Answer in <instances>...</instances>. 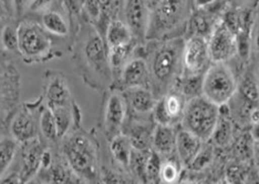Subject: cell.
<instances>
[{"label": "cell", "instance_id": "6da1fadb", "mask_svg": "<svg viewBox=\"0 0 259 184\" xmlns=\"http://www.w3.org/2000/svg\"><path fill=\"white\" fill-rule=\"evenodd\" d=\"M76 74L91 90L104 94L113 85L109 50L104 38L91 23L82 21L69 46Z\"/></svg>", "mask_w": 259, "mask_h": 184}, {"label": "cell", "instance_id": "7a4b0ae2", "mask_svg": "<svg viewBox=\"0 0 259 184\" xmlns=\"http://www.w3.org/2000/svg\"><path fill=\"white\" fill-rule=\"evenodd\" d=\"M185 38L169 41H148L141 44L150 72V90L160 99L175 87L183 75Z\"/></svg>", "mask_w": 259, "mask_h": 184}, {"label": "cell", "instance_id": "3957f363", "mask_svg": "<svg viewBox=\"0 0 259 184\" xmlns=\"http://www.w3.org/2000/svg\"><path fill=\"white\" fill-rule=\"evenodd\" d=\"M58 149L76 176L85 184L101 182L100 144L94 129L76 127L59 141Z\"/></svg>", "mask_w": 259, "mask_h": 184}, {"label": "cell", "instance_id": "277c9868", "mask_svg": "<svg viewBox=\"0 0 259 184\" xmlns=\"http://www.w3.org/2000/svg\"><path fill=\"white\" fill-rule=\"evenodd\" d=\"M42 82L44 103L55 116L61 140L70 130L81 127V108L72 96L68 77L61 71L47 70Z\"/></svg>", "mask_w": 259, "mask_h": 184}, {"label": "cell", "instance_id": "5b68a950", "mask_svg": "<svg viewBox=\"0 0 259 184\" xmlns=\"http://www.w3.org/2000/svg\"><path fill=\"white\" fill-rule=\"evenodd\" d=\"M150 7L151 16L146 42L185 38L188 21L194 10L193 2H150Z\"/></svg>", "mask_w": 259, "mask_h": 184}, {"label": "cell", "instance_id": "8992f818", "mask_svg": "<svg viewBox=\"0 0 259 184\" xmlns=\"http://www.w3.org/2000/svg\"><path fill=\"white\" fill-rule=\"evenodd\" d=\"M18 53L26 64L48 62L62 52L54 49L52 35L34 17H25L18 23Z\"/></svg>", "mask_w": 259, "mask_h": 184}, {"label": "cell", "instance_id": "52a82bcc", "mask_svg": "<svg viewBox=\"0 0 259 184\" xmlns=\"http://www.w3.org/2000/svg\"><path fill=\"white\" fill-rule=\"evenodd\" d=\"M8 55L0 53V138L9 135V124L21 96L20 73Z\"/></svg>", "mask_w": 259, "mask_h": 184}, {"label": "cell", "instance_id": "ba28073f", "mask_svg": "<svg viewBox=\"0 0 259 184\" xmlns=\"http://www.w3.org/2000/svg\"><path fill=\"white\" fill-rule=\"evenodd\" d=\"M220 112V106L209 102L204 96L192 98L185 106L180 126L203 142L208 141L219 122Z\"/></svg>", "mask_w": 259, "mask_h": 184}, {"label": "cell", "instance_id": "9c48e42d", "mask_svg": "<svg viewBox=\"0 0 259 184\" xmlns=\"http://www.w3.org/2000/svg\"><path fill=\"white\" fill-rule=\"evenodd\" d=\"M238 76L228 63H211L203 76L202 95L220 106L227 105L237 92Z\"/></svg>", "mask_w": 259, "mask_h": 184}, {"label": "cell", "instance_id": "30bf717a", "mask_svg": "<svg viewBox=\"0 0 259 184\" xmlns=\"http://www.w3.org/2000/svg\"><path fill=\"white\" fill-rule=\"evenodd\" d=\"M44 104L42 95L20 104L9 124V135L20 145L40 137L39 114Z\"/></svg>", "mask_w": 259, "mask_h": 184}, {"label": "cell", "instance_id": "8fae6325", "mask_svg": "<svg viewBox=\"0 0 259 184\" xmlns=\"http://www.w3.org/2000/svg\"><path fill=\"white\" fill-rule=\"evenodd\" d=\"M102 95L99 129L105 139L111 141L122 134L126 119V104L122 93L116 90H110Z\"/></svg>", "mask_w": 259, "mask_h": 184}, {"label": "cell", "instance_id": "7c38bea8", "mask_svg": "<svg viewBox=\"0 0 259 184\" xmlns=\"http://www.w3.org/2000/svg\"><path fill=\"white\" fill-rule=\"evenodd\" d=\"M137 87H145L150 90L149 67L141 51V44L137 46L134 56L123 68L120 75L113 82L111 90L124 92Z\"/></svg>", "mask_w": 259, "mask_h": 184}, {"label": "cell", "instance_id": "4fadbf2b", "mask_svg": "<svg viewBox=\"0 0 259 184\" xmlns=\"http://www.w3.org/2000/svg\"><path fill=\"white\" fill-rule=\"evenodd\" d=\"M187 99L178 87L170 90L165 96L157 99L153 110V119L156 125L178 127L184 115Z\"/></svg>", "mask_w": 259, "mask_h": 184}, {"label": "cell", "instance_id": "5bb4252c", "mask_svg": "<svg viewBox=\"0 0 259 184\" xmlns=\"http://www.w3.org/2000/svg\"><path fill=\"white\" fill-rule=\"evenodd\" d=\"M150 16V2H141V0L123 2L121 19L125 22L133 35V39L139 44H144L146 42Z\"/></svg>", "mask_w": 259, "mask_h": 184}, {"label": "cell", "instance_id": "9a60e30c", "mask_svg": "<svg viewBox=\"0 0 259 184\" xmlns=\"http://www.w3.org/2000/svg\"><path fill=\"white\" fill-rule=\"evenodd\" d=\"M182 61H183V75L182 76L204 75L211 64L207 40L197 37L185 39Z\"/></svg>", "mask_w": 259, "mask_h": 184}, {"label": "cell", "instance_id": "2e32d148", "mask_svg": "<svg viewBox=\"0 0 259 184\" xmlns=\"http://www.w3.org/2000/svg\"><path fill=\"white\" fill-rule=\"evenodd\" d=\"M211 63H229L237 56V42L235 35L223 20L207 40Z\"/></svg>", "mask_w": 259, "mask_h": 184}, {"label": "cell", "instance_id": "e0dca14e", "mask_svg": "<svg viewBox=\"0 0 259 184\" xmlns=\"http://www.w3.org/2000/svg\"><path fill=\"white\" fill-rule=\"evenodd\" d=\"M48 148L40 137L20 145V168L19 174L23 184L36 179L42 165L45 150Z\"/></svg>", "mask_w": 259, "mask_h": 184}, {"label": "cell", "instance_id": "ac0fdd59", "mask_svg": "<svg viewBox=\"0 0 259 184\" xmlns=\"http://www.w3.org/2000/svg\"><path fill=\"white\" fill-rule=\"evenodd\" d=\"M156 124L153 118H134L126 116L122 134L131 142L134 150H149Z\"/></svg>", "mask_w": 259, "mask_h": 184}, {"label": "cell", "instance_id": "d6986e66", "mask_svg": "<svg viewBox=\"0 0 259 184\" xmlns=\"http://www.w3.org/2000/svg\"><path fill=\"white\" fill-rule=\"evenodd\" d=\"M126 104V116L134 118H153L157 99L151 90L137 87L121 92Z\"/></svg>", "mask_w": 259, "mask_h": 184}, {"label": "cell", "instance_id": "ffe728a7", "mask_svg": "<svg viewBox=\"0 0 259 184\" xmlns=\"http://www.w3.org/2000/svg\"><path fill=\"white\" fill-rule=\"evenodd\" d=\"M39 21L45 30L51 35L59 38L71 35V27L62 2H51L48 8L39 16Z\"/></svg>", "mask_w": 259, "mask_h": 184}, {"label": "cell", "instance_id": "44dd1931", "mask_svg": "<svg viewBox=\"0 0 259 184\" xmlns=\"http://www.w3.org/2000/svg\"><path fill=\"white\" fill-rule=\"evenodd\" d=\"M203 149V141L180 128L176 137V157L182 165H191Z\"/></svg>", "mask_w": 259, "mask_h": 184}, {"label": "cell", "instance_id": "7402d4cb", "mask_svg": "<svg viewBox=\"0 0 259 184\" xmlns=\"http://www.w3.org/2000/svg\"><path fill=\"white\" fill-rule=\"evenodd\" d=\"M178 127L156 125L152 136L151 149L157 152L162 158L172 157L175 153Z\"/></svg>", "mask_w": 259, "mask_h": 184}, {"label": "cell", "instance_id": "603a6c76", "mask_svg": "<svg viewBox=\"0 0 259 184\" xmlns=\"http://www.w3.org/2000/svg\"><path fill=\"white\" fill-rule=\"evenodd\" d=\"M104 41L109 50L113 49V47L130 44L135 40L133 39V35L125 25V22L121 18H116V19L112 20L109 23L104 33Z\"/></svg>", "mask_w": 259, "mask_h": 184}, {"label": "cell", "instance_id": "cb8c5ba5", "mask_svg": "<svg viewBox=\"0 0 259 184\" xmlns=\"http://www.w3.org/2000/svg\"><path fill=\"white\" fill-rule=\"evenodd\" d=\"M39 134L41 140L48 147H54L60 141L55 116L45 103L41 106L39 114Z\"/></svg>", "mask_w": 259, "mask_h": 184}, {"label": "cell", "instance_id": "d4e9b609", "mask_svg": "<svg viewBox=\"0 0 259 184\" xmlns=\"http://www.w3.org/2000/svg\"><path fill=\"white\" fill-rule=\"evenodd\" d=\"M139 43L133 41L130 44L113 47L109 49V63L111 67L112 74H113V82L117 79V76L122 72L123 68L128 63V61L134 56L135 50Z\"/></svg>", "mask_w": 259, "mask_h": 184}, {"label": "cell", "instance_id": "484cf974", "mask_svg": "<svg viewBox=\"0 0 259 184\" xmlns=\"http://www.w3.org/2000/svg\"><path fill=\"white\" fill-rule=\"evenodd\" d=\"M109 149L113 161H115L120 168L127 171L133 148L126 136L121 134L109 141Z\"/></svg>", "mask_w": 259, "mask_h": 184}, {"label": "cell", "instance_id": "4316f807", "mask_svg": "<svg viewBox=\"0 0 259 184\" xmlns=\"http://www.w3.org/2000/svg\"><path fill=\"white\" fill-rule=\"evenodd\" d=\"M227 106V105H226ZM215 145L219 147H226L229 144H232L234 140V122L232 120L231 116H229V110L224 112L221 107L220 112V119L217 122V126L215 128V132L211 136Z\"/></svg>", "mask_w": 259, "mask_h": 184}, {"label": "cell", "instance_id": "83f0119b", "mask_svg": "<svg viewBox=\"0 0 259 184\" xmlns=\"http://www.w3.org/2000/svg\"><path fill=\"white\" fill-rule=\"evenodd\" d=\"M18 23L19 20L10 19L5 22L0 30V45L7 54H17L18 53Z\"/></svg>", "mask_w": 259, "mask_h": 184}, {"label": "cell", "instance_id": "f1b7e54d", "mask_svg": "<svg viewBox=\"0 0 259 184\" xmlns=\"http://www.w3.org/2000/svg\"><path fill=\"white\" fill-rule=\"evenodd\" d=\"M149 150H134L132 151L131 159L128 163V173L131 174L135 183L138 184H149L146 177V164L150 156Z\"/></svg>", "mask_w": 259, "mask_h": 184}, {"label": "cell", "instance_id": "f546056e", "mask_svg": "<svg viewBox=\"0 0 259 184\" xmlns=\"http://www.w3.org/2000/svg\"><path fill=\"white\" fill-rule=\"evenodd\" d=\"M20 150V144L11 136L7 135L0 138V177L7 173L11 163L14 162Z\"/></svg>", "mask_w": 259, "mask_h": 184}, {"label": "cell", "instance_id": "4dcf8cb0", "mask_svg": "<svg viewBox=\"0 0 259 184\" xmlns=\"http://www.w3.org/2000/svg\"><path fill=\"white\" fill-rule=\"evenodd\" d=\"M234 149L236 156L240 160H249L254 156V149H255V145H254V138L250 134V129L248 132H245L240 137L234 142Z\"/></svg>", "mask_w": 259, "mask_h": 184}, {"label": "cell", "instance_id": "1f68e13d", "mask_svg": "<svg viewBox=\"0 0 259 184\" xmlns=\"http://www.w3.org/2000/svg\"><path fill=\"white\" fill-rule=\"evenodd\" d=\"M124 169L116 168H101L102 184H134L135 181L131 174H126Z\"/></svg>", "mask_w": 259, "mask_h": 184}, {"label": "cell", "instance_id": "d6a6232c", "mask_svg": "<svg viewBox=\"0 0 259 184\" xmlns=\"http://www.w3.org/2000/svg\"><path fill=\"white\" fill-rule=\"evenodd\" d=\"M163 164V158L154 150L150 151V156L146 164V177L149 184H160L161 183V170Z\"/></svg>", "mask_w": 259, "mask_h": 184}, {"label": "cell", "instance_id": "836d02e7", "mask_svg": "<svg viewBox=\"0 0 259 184\" xmlns=\"http://www.w3.org/2000/svg\"><path fill=\"white\" fill-rule=\"evenodd\" d=\"M180 161L174 159H169V157L166 160H163L162 170H161V183L164 184H173L178 181L180 176V168H179Z\"/></svg>", "mask_w": 259, "mask_h": 184}, {"label": "cell", "instance_id": "e575fe53", "mask_svg": "<svg viewBox=\"0 0 259 184\" xmlns=\"http://www.w3.org/2000/svg\"><path fill=\"white\" fill-rule=\"evenodd\" d=\"M250 49L251 54L259 53V11L256 9L254 23L250 30Z\"/></svg>", "mask_w": 259, "mask_h": 184}, {"label": "cell", "instance_id": "d590c367", "mask_svg": "<svg viewBox=\"0 0 259 184\" xmlns=\"http://www.w3.org/2000/svg\"><path fill=\"white\" fill-rule=\"evenodd\" d=\"M10 19H17L15 11V3L0 2V22L5 23Z\"/></svg>", "mask_w": 259, "mask_h": 184}, {"label": "cell", "instance_id": "8d00e7d4", "mask_svg": "<svg viewBox=\"0 0 259 184\" xmlns=\"http://www.w3.org/2000/svg\"><path fill=\"white\" fill-rule=\"evenodd\" d=\"M0 184H23L19 172H9L0 177Z\"/></svg>", "mask_w": 259, "mask_h": 184}, {"label": "cell", "instance_id": "74e56055", "mask_svg": "<svg viewBox=\"0 0 259 184\" xmlns=\"http://www.w3.org/2000/svg\"><path fill=\"white\" fill-rule=\"evenodd\" d=\"M249 64H250V68L252 70V72H254L258 84H259V53H256V54H251Z\"/></svg>", "mask_w": 259, "mask_h": 184}, {"label": "cell", "instance_id": "f35d334b", "mask_svg": "<svg viewBox=\"0 0 259 184\" xmlns=\"http://www.w3.org/2000/svg\"><path fill=\"white\" fill-rule=\"evenodd\" d=\"M27 184H44V183H41L40 181H38L37 179H33L32 181H30L29 183H27Z\"/></svg>", "mask_w": 259, "mask_h": 184}, {"label": "cell", "instance_id": "ab89813d", "mask_svg": "<svg viewBox=\"0 0 259 184\" xmlns=\"http://www.w3.org/2000/svg\"><path fill=\"white\" fill-rule=\"evenodd\" d=\"M3 51H4V50H3V49H0V52H3ZM4 52H5V51H4Z\"/></svg>", "mask_w": 259, "mask_h": 184}]
</instances>
